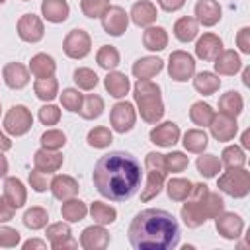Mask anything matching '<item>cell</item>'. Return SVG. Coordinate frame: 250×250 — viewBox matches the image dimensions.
Masks as SVG:
<instances>
[{
	"label": "cell",
	"instance_id": "cell-1",
	"mask_svg": "<svg viewBox=\"0 0 250 250\" xmlns=\"http://www.w3.org/2000/svg\"><path fill=\"white\" fill-rule=\"evenodd\" d=\"M92 178L102 197L109 201H127L139 191L143 170L141 162L131 152L111 150L98 158Z\"/></svg>",
	"mask_w": 250,
	"mask_h": 250
},
{
	"label": "cell",
	"instance_id": "cell-2",
	"mask_svg": "<svg viewBox=\"0 0 250 250\" xmlns=\"http://www.w3.org/2000/svg\"><path fill=\"white\" fill-rule=\"evenodd\" d=\"M129 242L135 250H172L180 244V225L164 209H143L129 225Z\"/></svg>",
	"mask_w": 250,
	"mask_h": 250
},
{
	"label": "cell",
	"instance_id": "cell-3",
	"mask_svg": "<svg viewBox=\"0 0 250 250\" xmlns=\"http://www.w3.org/2000/svg\"><path fill=\"white\" fill-rule=\"evenodd\" d=\"M184 201L186 203L180 209V217H182L184 225L189 229H197L205 221L215 219L221 211H225L223 197L215 191H209V188L205 184H193L189 197Z\"/></svg>",
	"mask_w": 250,
	"mask_h": 250
},
{
	"label": "cell",
	"instance_id": "cell-4",
	"mask_svg": "<svg viewBox=\"0 0 250 250\" xmlns=\"http://www.w3.org/2000/svg\"><path fill=\"white\" fill-rule=\"evenodd\" d=\"M133 98H135V104H137V109L143 121L156 125L162 119L164 104H162V94H160L158 84L146 78H137L133 86Z\"/></svg>",
	"mask_w": 250,
	"mask_h": 250
},
{
	"label": "cell",
	"instance_id": "cell-5",
	"mask_svg": "<svg viewBox=\"0 0 250 250\" xmlns=\"http://www.w3.org/2000/svg\"><path fill=\"white\" fill-rule=\"evenodd\" d=\"M145 168H146V182L141 191V201H150L154 199L166 184V164H164V154L160 152H148L145 158Z\"/></svg>",
	"mask_w": 250,
	"mask_h": 250
},
{
	"label": "cell",
	"instance_id": "cell-6",
	"mask_svg": "<svg viewBox=\"0 0 250 250\" xmlns=\"http://www.w3.org/2000/svg\"><path fill=\"white\" fill-rule=\"evenodd\" d=\"M217 188L230 195V197H246L250 193V172L244 168H234V170H227L225 174L219 176L217 180Z\"/></svg>",
	"mask_w": 250,
	"mask_h": 250
},
{
	"label": "cell",
	"instance_id": "cell-7",
	"mask_svg": "<svg viewBox=\"0 0 250 250\" xmlns=\"http://www.w3.org/2000/svg\"><path fill=\"white\" fill-rule=\"evenodd\" d=\"M33 125V115L25 105H12L4 117V131L12 137H21L29 133Z\"/></svg>",
	"mask_w": 250,
	"mask_h": 250
},
{
	"label": "cell",
	"instance_id": "cell-8",
	"mask_svg": "<svg viewBox=\"0 0 250 250\" xmlns=\"http://www.w3.org/2000/svg\"><path fill=\"white\" fill-rule=\"evenodd\" d=\"M62 51L66 57L70 59H84L90 55L92 51V37L88 31L76 27V29H70L62 41Z\"/></svg>",
	"mask_w": 250,
	"mask_h": 250
},
{
	"label": "cell",
	"instance_id": "cell-9",
	"mask_svg": "<svg viewBox=\"0 0 250 250\" xmlns=\"http://www.w3.org/2000/svg\"><path fill=\"white\" fill-rule=\"evenodd\" d=\"M168 74L176 82H186L195 74V59L186 51H172L168 57Z\"/></svg>",
	"mask_w": 250,
	"mask_h": 250
},
{
	"label": "cell",
	"instance_id": "cell-10",
	"mask_svg": "<svg viewBox=\"0 0 250 250\" xmlns=\"http://www.w3.org/2000/svg\"><path fill=\"white\" fill-rule=\"evenodd\" d=\"M135 121H137V111L131 102H117L109 111V123L115 133L121 135L129 133L135 127Z\"/></svg>",
	"mask_w": 250,
	"mask_h": 250
},
{
	"label": "cell",
	"instance_id": "cell-11",
	"mask_svg": "<svg viewBox=\"0 0 250 250\" xmlns=\"http://www.w3.org/2000/svg\"><path fill=\"white\" fill-rule=\"evenodd\" d=\"M16 31H18V37L25 43H37L43 39L45 35V25H43V20L35 14H23L18 23H16Z\"/></svg>",
	"mask_w": 250,
	"mask_h": 250
},
{
	"label": "cell",
	"instance_id": "cell-12",
	"mask_svg": "<svg viewBox=\"0 0 250 250\" xmlns=\"http://www.w3.org/2000/svg\"><path fill=\"white\" fill-rule=\"evenodd\" d=\"M100 20H102L104 31L111 37L123 35L127 31V25H129V14L121 6H109Z\"/></svg>",
	"mask_w": 250,
	"mask_h": 250
},
{
	"label": "cell",
	"instance_id": "cell-13",
	"mask_svg": "<svg viewBox=\"0 0 250 250\" xmlns=\"http://www.w3.org/2000/svg\"><path fill=\"white\" fill-rule=\"evenodd\" d=\"M215 229L217 232L225 238V240H236L240 238L242 230H244V221L240 215L236 213H229V211H221L215 217Z\"/></svg>",
	"mask_w": 250,
	"mask_h": 250
},
{
	"label": "cell",
	"instance_id": "cell-14",
	"mask_svg": "<svg viewBox=\"0 0 250 250\" xmlns=\"http://www.w3.org/2000/svg\"><path fill=\"white\" fill-rule=\"evenodd\" d=\"M45 234H47L53 250H74V248H78V240L72 238V230L66 223L49 225Z\"/></svg>",
	"mask_w": 250,
	"mask_h": 250
},
{
	"label": "cell",
	"instance_id": "cell-15",
	"mask_svg": "<svg viewBox=\"0 0 250 250\" xmlns=\"http://www.w3.org/2000/svg\"><path fill=\"white\" fill-rule=\"evenodd\" d=\"M209 129H211V135L215 141L227 143V141H232L234 135L238 133V123H236V117H230V115H225L219 111L213 115Z\"/></svg>",
	"mask_w": 250,
	"mask_h": 250
},
{
	"label": "cell",
	"instance_id": "cell-16",
	"mask_svg": "<svg viewBox=\"0 0 250 250\" xmlns=\"http://www.w3.org/2000/svg\"><path fill=\"white\" fill-rule=\"evenodd\" d=\"M109 232L104 229V225H92V227H86L82 232H80V246L84 250H104L109 246Z\"/></svg>",
	"mask_w": 250,
	"mask_h": 250
},
{
	"label": "cell",
	"instance_id": "cell-17",
	"mask_svg": "<svg viewBox=\"0 0 250 250\" xmlns=\"http://www.w3.org/2000/svg\"><path fill=\"white\" fill-rule=\"evenodd\" d=\"M150 143H154L156 146H174L178 141H180V127L174 123V121H164V123H158L152 131H150Z\"/></svg>",
	"mask_w": 250,
	"mask_h": 250
},
{
	"label": "cell",
	"instance_id": "cell-18",
	"mask_svg": "<svg viewBox=\"0 0 250 250\" xmlns=\"http://www.w3.org/2000/svg\"><path fill=\"white\" fill-rule=\"evenodd\" d=\"M64 158L59 150H49V148H39L33 154V168L43 172V174H55L62 166Z\"/></svg>",
	"mask_w": 250,
	"mask_h": 250
},
{
	"label": "cell",
	"instance_id": "cell-19",
	"mask_svg": "<svg viewBox=\"0 0 250 250\" xmlns=\"http://www.w3.org/2000/svg\"><path fill=\"white\" fill-rule=\"evenodd\" d=\"M51 193L55 199L59 201H66L70 197H76L78 195V182L72 178V176H66V174H57L53 180H51V186H49Z\"/></svg>",
	"mask_w": 250,
	"mask_h": 250
},
{
	"label": "cell",
	"instance_id": "cell-20",
	"mask_svg": "<svg viewBox=\"0 0 250 250\" xmlns=\"http://www.w3.org/2000/svg\"><path fill=\"white\" fill-rule=\"evenodd\" d=\"M213 66H215V72H217V74L234 76V74L242 68V61H240V55H238L234 49H223V51L215 57Z\"/></svg>",
	"mask_w": 250,
	"mask_h": 250
},
{
	"label": "cell",
	"instance_id": "cell-21",
	"mask_svg": "<svg viewBox=\"0 0 250 250\" xmlns=\"http://www.w3.org/2000/svg\"><path fill=\"white\" fill-rule=\"evenodd\" d=\"M221 16H223V10L217 0H197V4H195L197 23H201L205 27H213L221 21Z\"/></svg>",
	"mask_w": 250,
	"mask_h": 250
},
{
	"label": "cell",
	"instance_id": "cell-22",
	"mask_svg": "<svg viewBox=\"0 0 250 250\" xmlns=\"http://www.w3.org/2000/svg\"><path fill=\"white\" fill-rule=\"evenodd\" d=\"M2 78H4L8 88L21 90L29 84V68L23 66L21 62H8L2 68Z\"/></svg>",
	"mask_w": 250,
	"mask_h": 250
},
{
	"label": "cell",
	"instance_id": "cell-23",
	"mask_svg": "<svg viewBox=\"0 0 250 250\" xmlns=\"http://www.w3.org/2000/svg\"><path fill=\"white\" fill-rule=\"evenodd\" d=\"M129 18L135 25L139 27H148L156 21L158 18V12H156V6L148 0H139L131 6V12H129Z\"/></svg>",
	"mask_w": 250,
	"mask_h": 250
},
{
	"label": "cell",
	"instance_id": "cell-24",
	"mask_svg": "<svg viewBox=\"0 0 250 250\" xmlns=\"http://www.w3.org/2000/svg\"><path fill=\"white\" fill-rule=\"evenodd\" d=\"M223 51V39L215 33H203L195 41V55L201 61H215V57Z\"/></svg>",
	"mask_w": 250,
	"mask_h": 250
},
{
	"label": "cell",
	"instance_id": "cell-25",
	"mask_svg": "<svg viewBox=\"0 0 250 250\" xmlns=\"http://www.w3.org/2000/svg\"><path fill=\"white\" fill-rule=\"evenodd\" d=\"M70 14V6L66 0H43L41 2V16L51 23L66 21Z\"/></svg>",
	"mask_w": 250,
	"mask_h": 250
},
{
	"label": "cell",
	"instance_id": "cell-26",
	"mask_svg": "<svg viewBox=\"0 0 250 250\" xmlns=\"http://www.w3.org/2000/svg\"><path fill=\"white\" fill-rule=\"evenodd\" d=\"M4 197L14 209L23 207L27 201V189H25L23 182L18 178H6L4 180Z\"/></svg>",
	"mask_w": 250,
	"mask_h": 250
},
{
	"label": "cell",
	"instance_id": "cell-27",
	"mask_svg": "<svg viewBox=\"0 0 250 250\" xmlns=\"http://www.w3.org/2000/svg\"><path fill=\"white\" fill-rule=\"evenodd\" d=\"M162 68H164V61L162 59H158V57H141V59H137L133 62V68L131 70H133V76L135 78H146V80H150Z\"/></svg>",
	"mask_w": 250,
	"mask_h": 250
},
{
	"label": "cell",
	"instance_id": "cell-28",
	"mask_svg": "<svg viewBox=\"0 0 250 250\" xmlns=\"http://www.w3.org/2000/svg\"><path fill=\"white\" fill-rule=\"evenodd\" d=\"M55 70H57V62L51 55L47 53H37L31 57L29 61V72L35 76V78H49V76H55Z\"/></svg>",
	"mask_w": 250,
	"mask_h": 250
},
{
	"label": "cell",
	"instance_id": "cell-29",
	"mask_svg": "<svg viewBox=\"0 0 250 250\" xmlns=\"http://www.w3.org/2000/svg\"><path fill=\"white\" fill-rule=\"evenodd\" d=\"M143 45L148 51H164L168 47V33L160 25H148L143 31Z\"/></svg>",
	"mask_w": 250,
	"mask_h": 250
},
{
	"label": "cell",
	"instance_id": "cell-30",
	"mask_svg": "<svg viewBox=\"0 0 250 250\" xmlns=\"http://www.w3.org/2000/svg\"><path fill=\"white\" fill-rule=\"evenodd\" d=\"M104 86L109 92V96H113V98H125L129 94V90H131L129 78L123 72H117V70H109L107 72V76L104 78Z\"/></svg>",
	"mask_w": 250,
	"mask_h": 250
},
{
	"label": "cell",
	"instance_id": "cell-31",
	"mask_svg": "<svg viewBox=\"0 0 250 250\" xmlns=\"http://www.w3.org/2000/svg\"><path fill=\"white\" fill-rule=\"evenodd\" d=\"M197 33H199V23H197V20L191 18V16H184V18H180V20L174 23V35H176V39L182 41V43L193 41V39L197 37Z\"/></svg>",
	"mask_w": 250,
	"mask_h": 250
},
{
	"label": "cell",
	"instance_id": "cell-32",
	"mask_svg": "<svg viewBox=\"0 0 250 250\" xmlns=\"http://www.w3.org/2000/svg\"><path fill=\"white\" fill-rule=\"evenodd\" d=\"M191 78H193V88L199 94H203V96H211V94H215L221 88V78L215 72L203 70V72L193 74Z\"/></svg>",
	"mask_w": 250,
	"mask_h": 250
},
{
	"label": "cell",
	"instance_id": "cell-33",
	"mask_svg": "<svg viewBox=\"0 0 250 250\" xmlns=\"http://www.w3.org/2000/svg\"><path fill=\"white\" fill-rule=\"evenodd\" d=\"M244 109V100L236 90H229L219 98V111L230 117H238Z\"/></svg>",
	"mask_w": 250,
	"mask_h": 250
},
{
	"label": "cell",
	"instance_id": "cell-34",
	"mask_svg": "<svg viewBox=\"0 0 250 250\" xmlns=\"http://www.w3.org/2000/svg\"><path fill=\"white\" fill-rule=\"evenodd\" d=\"M182 145L188 152H193V154H201L207 145H209V139L205 135V131L201 129H188L182 137Z\"/></svg>",
	"mask_w": 250,
	"mask_h": 250
},
{
	"label": "cell",
	"instance_id": "cell-35",
	"mask_svg": "<svg viewBox=\"0 0 250 250\" xmlns=\"http://www.w3.org/2000/svg\"><path fill=\"white\" fill-rule=\"evenodd\" d=\"M61 215H62V219L68 221V223H80V221L86 219V215H88V205H86L84 201H80V199L70 197V199L62 201Z\"/></svg>",
	"mask_w": 250,
	"mask_h": 250
},
{
	"label": "cell",
	"instance_id": "cell-36",
	"mask_svg": "<svg viewBox=\"0 0 250 250\" xmlns=\"http://www.w3.org/2000/svg\"><path fill=\"white\" fill-rule=\"evenodd\" d=\"M104 107H105V104H104V98L102 96L88 94V96H84L78 113H80L82 119H98L104 113Z\"/></svg>",
	"mask_w": 250,
	"mask_h": 250
},
{
	"label": "cell",
	"instance_id": "cell-37",
	"mask_svg": "<svg viewBox=\"0 0 250 250\" xmlns=\"http://www.w3.org/2000/svg\"><path fill=\"white\" fill-rule=\"evenodd\" d=\"M164 186H166V193H168V197L172 201H184V199H188L189 193H191V189H193V182H189L186 178H172Z\"/></svg>",
	"mask_w": 250,
	"mask_h": 250
},
{
	"label": "cell",
	"instance_id": "cell-38",
	"mask_svg": "<svg viewBox=\"0 0 250 250\" xmlns=\"http://www.w3.org/2000/svg\"><path fill=\"white\" fill-rule=\"evenodd\" d=\"M119 51L113 47V45H102L100 49H98V53H96V62H98V66L100 68H104V70H115L117 66H119Z\"/></svg>",
	"mask_w": 250,
	"mask_h": 250
},
{
	"label": "cell",
	"instance_id": "cell-39",
	"mask_svg": "<svg viewBox=\"0 0 250 250\" xmlns=\"http://www.w3.org/2000/svg\"><path fill=\"white\" fill-rule=\"evenodd\" d=\"M246 164V154L244 148L230 145L221 152V166H225L227 170H234V168H244Z\"/></svg>",
	"mask_w": 250,
	"mask_h": 250
},
{
	"label": "cell",
	"instance_id": "cell-40",
	"mask_svg": "<svg viewBox=\"0 0 250 250\" xmlns=\"http://www.w3.org/2000/svg\"><path fill=\"white\" fill-rule=\"evenodd\" d=\"M88 213L92 215L94 223L104 225V227H105V225H111V223L117 219L115 207H111V205H107V203H102V201H94V203L90 205Z\"/></svg>",
	"mask_w": 250,
	"mask_h": 250
},
{
	"label": "cell",
	"instance_id": "cell-41",
	"mask_svg": "<svg viewBox=\"0 0 250 250\" xmlns=\"http://www.w3.org/2000/svg\"><path fill=\"white\" fill-rule=\"evenodd\" d=\"M33 92L39 100L43 102H51L57 98L59 94V82L55 76H49V78H37L35 84H33Z\"/></svg>",
	"mask_w": 250,
	"mask_h": 250
},
{
	"label": "cell",
	"instance_id": "cell-42",
	"mask_svg": "<svg viewBox=\"0 0 250 250\" xmlns=\"http://www.w3.org/2000/svg\"><path fill=\"white\" fill-rule=\"evenodd\" d=\"M21 221H23V225H25L29 230H39V229L47 227V223H49V213H47V209L35 205V207H29V209L23 213V219H21Z\"/></svg>",
	"mask_w": 250,
	"mask_h": 250
},
{
	"label": "cell",
	"instance_id": "cell-43",
	"mask_svg": "<svg viewBox=\"0 0 250 250\" xmlns=\"http://www.w3.org/2000/svg\"><path fill=\"white\" fill-rule=\"evenodd\" d=\"M213 115H215V109H213L209 104H205V102H195V104H191V107H189V119H191L197 127H209Z\"/></svg>",
	"mask_w": 250,
	"mask_h": 250
},
{
	"label": "cell",
	"instance_id": "cell-44",
	"mask_svg": "<svg viewBox=\"0 0 250 250\" xmlns=\"http://www.w3.org/2000/svg\"><path fill=\"white\" fill-rule=\"evenodd\" d=\"M195 166H197V172L203 176V178H215L219 172H221V160L215 156V154H203L201 152V156H197V162H195Z\"/></svg>",
	"mask_w": 250,
	"mask_h": 250
},
{
	"label": "cell",
	"instance_id": "cell-45",
	"mask_svg": "<svg viewBox=\"0 0 250 250\" xmlns=\"http://www.w3.org/2000/svg\"><path fill=\"white\" fill-rule=\"evenodd\" d=\"M86 141L94 148H107L111 145V141H113V133L109 131V127L100 125V127H94V129L88 131Z\"/></svg>",
	"mask_w": 250,
	"mask_h": 250
},
{
	"label": "cell",
	"instance_id": "cell-46",
	"mask_svg": "<svg viewBox=\"0 0 250 250\" xmlns=\"http://www.w3.org/2000/svg\"><path fill=\"white\" fill-rule=\"evenodd\" d=\"M72 78H74V84L80 90H94L98 86V74L92 68H86V66L76 68L74 74H72Z\"/></svg>",
	"mask_w": 250,
	"mask_h": 250
},
{
	"label": "cell",
	"instance_id": "cell-47",
	"mask_svg": "<svg viewBox=\"0 0 250 250\" xmlns=\"http://www.w3.org/2000/svg\"><path fill=\"white\" fill-rule=\"evenodd\" d=\"M41 146L43 148H49V150H61L64 145H66V135L59 129H47L41 139H39Z\"/></svg>",
	"mask_w": 250,
	"mask_h": 250
},
{
	"label": "cell",
	"instance_id": "cell-48",
	"mask_svg": "<svg viewBox=\"0 0 250 250\" xmlns=\"http://www.w3.org/2000/svg\"><path fill=\"white\" fill-rule=\"evenodd\" d=\"M164 164H166V172L178 174L189 166V158L180 150H172L170 154H164Z\"/></svg>",
	"mask_w": 250,
	"mask_h": 250
},
{
	"label": "cell",
	"instance_id": "cell-49",
	"mask_svg": "<svg viewBox=\"0 0 250 250\" xmlns=\"http://www.w3.org/2000/svg\"><path fill=\"white\" fill-rule=\"evenodd\" d=\"M82 100L84 96L76 90V88H64L62 94H61V104L66 111H72V113H78L80 105H82Z\"/></svg>",
	"mask_w": 250,
	"mask_h": 250
},
{
	"label": "cell",
	"instance_id": "cell-50",
	"mask_svg": "<svg viewBox=\"0 0 250 250\" xmlns=\"http://www.w3.org/2000/svg\"><path fill=\"white\" fill-rule=\"evenodd\" d=\"M109 8V0H80V10L86 18H102Z\"/></svg>",
	"mask_w": 250,
	"mask_h": 250
},
{
	"label": "cell",
	"instance_id": "cell-51",
	"mask_svg": "<svg viewBox=\"0 0 250 250\" xmlns=\"http://www.w3.org/2000/svg\"><path fill=\"white\" fill-rule=\"evenodd\" d=\"M37 117H39V121L43 125H57L59 119H61V109L57 105H53V104H45V105L39 107Z\"/></svg>",
	"mask_w": 250,
	"mask_h": 250
},
{
	"label": "cell",
	"instance_id": "cell-52",
	"mask_svg": "<svg viewBox=\"0 0 250 250\" xmlns=\"http://www.w3.org/2000/svg\"><path fill=\"white\" fill-rule=\"evenodd\" d=\"M29 186H31V189L33 191H37V193H43V191H47L49 189V186H51V180H49V174H43V172H39V170H31L29 172Z\"/></svg>",
	"mask_w": 250,
	"mask_h": 250
},
{
	"label": "cell",
	"instance_id": "cell-53",
	"mask_svg": "<svg viewBox=\"0 0 250 250\" xmlns=\"http://www.w3.org/2000/svg\"><path fill=\"white\" fill-rule=\"evenodd\" d=\"M20 244V232L12 227L0 225V246L2 248H14Z\"/></svg>",
	"mask_w": 250,
	"mask_h": 250
},
{
	"label": "cell",
	"instance_id": "cell-54",
	"mask_svg": "<svg viewBox=\"0 0 250 250\" xmlns=\"http://www.w3.org/2000/svg\"><path fill=\"white\" fill-rule=\"evenodd\" d=\"M236 47H238L240 53L250 55V27L248 25L238 29V33H236Z\"/></svg>",
	"mask_w": 250,
	"mask_h": 250
},
{
	"label": "cell",
	"instance_id": "cell-55",
	"mask_svg": "<svg viewBox=\"0 0 250 250\" xmlns=\"http://www.w3.org/2000/svg\"><path fill=\"white\" fill-rule=\"evenodd\" d=\"M16 209L6 201V197H0V223H8L10 219H14Z\"/></svg>",
	"mask_w": 250,
	"mask_h": 250
},
{
	"label": "cell",
	"instance_id": "cell-56",
	"mask_svg": "<svg viewBox=\"0 0 250 250\" xmlns=\"http://www.w3.org/2000/svg\"><path fill=\"white\" fill-rule=\"evenodd\" d=\"M156 4H158L164 12H178L180 8H184L186 0H156Z\"/></svg>",
	"mask_w": 250,
	"mask_h": 250
},
{
	"label": "cell",
	"instance_id": "cell-57",
	"mask_svg": "<svg viewBox=\"0 0 250 250\" xmlns=\"http://www.w3.org/2000/svg\"><path fill=\"white\" fill-rule=\"evenodd\" d=\"M23 250H33V248H39V250H45L47 248V242L45 240H39V238H29L21 244Z\"/></svg>",
	"mask_w": 250,
	"mask_h": 250
},
{
	"label": "cell",
	"instance_id": "cell-58",
	"mask_svg": "<svg viewBox=\"0 0 250 250\" xmlns=\"http://www.w3.org/2000/svg\"><path fill=\"white\" fill-rule=\"evenodd\" d=\"M10 148H12V141H10V137L0 129V150L6 152V150H10Z\"/></svg>",
	"mask_w": 250,
	"mask_h": 250
},
{
	"label": "cell",
	"instance_id": "cell-59",
	"mask_svg": "<svg viewBox=\"0 0 250 250\" xmlns=\"http://www.w3.org/2000/svg\"><path fill=\"white\" fill-rule=\"evenodd\" d=\"M6 174H8V158L0 150V178H6Z\"/></svg>",
	"mask_w": 250,
	"mask_h": 250
},
{
	"label": "cell",
	"instance_id": "cell-60",
	"mask_svg": "<svg viewBox=\"0 0 250 250\" xmlns=\"http://www.w3.org/2000/svg\"><path fill=\"white\" fill-rule=\"evenodd\" d=\"M240 148H250V129H244V131H242V137H240Z\"/></svg>",
	"mask_w": 250,
	"mask_h": 250
},
{
	"label": "cell",
	"instance_id": "cell-61",
	"mask_svg": "<svg viewBox=\"0 0 250 250\" xmlns=\"http://www.w3.org/2000/svg\"><path fill=\"white\" fill-rule=\"evenodd\" d=\"M242 84L244 86H250V66H246L242 70Z\"/></svg>",
	"mask_w": 250,
	"mask_h": 250
},
{
	"label": "cell",
	"instance_id": "cell-62",
	"mask_svg": "<svg viewBox=\"0 0 250 250\" xmlns=\"http://www.w3.org/2000/svg\"><path fill=\"white\" fill-rule=\"evenodd\" d=\"M0 115H2V104H0Z\"/></svg>",
	"mask_w": 250,
	"mask_h": 250
},
{
	"label": "cell",
	"instance_id": "cell-63",
	"mask_svg": "<svg viewBox=\"0 0 250 250\" xmlns=\"http://www.w3.org/2000/svg\"><path fill=\"white\" fill-rule=\"evenodd\" d=\"M4 2H6V0H0V4H4Z\"/></svg>",
	"mask_w": 250,
	"mask_h": 250
},
{
	"label": "cell",
	"instance_id": "cell-64",
	"mask_svg": "<svg viewBox=\"0 0 250 250\" xmlns=\"http://www.w3.org/2000/svg\"><path fill=\"white\" fill-rule=\"evenodd\" d=\"M23 2H29V0H23Z\"/></svg>",
	"mask_w": 250,
	"mask_h": 250
}]
</instances>
